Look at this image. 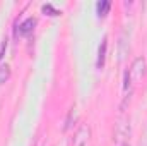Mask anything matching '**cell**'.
<instances>
[{
    "label": "cell",
    "mask_w": 147,
    "mask_h": 146,
    "mask_svg": "<svg viewBox=\"0 0 147 146\" xmlns=\"http://www.w3.org/2000/svg\"><path fill=\"white\" fill-rule=\"evenodd\" d=\"M5 48H7V40H3V41H2V45H0V60H2V57H3Z\"/></svg>",
    "instance_id": "10"
},
{
    "label": "cell",
    "mask_w": 147,
    "mask_h": 146,
    "mask_svg": "<svg viewBox=\"0 0 147 146\" xmlns=\"http://www.w3.org/2000/svg\"><path fill=\"white\" fill-rule=\"evenodd\" d=\"M123 88H125V91L130 88V71L125 72V84H123Z\"/></svg>",
    "instance_id": "9"
},
{
    "label": "cell",
    "mask_w": 147,
    "mask_h": 146,
    "mask_svg": "<svg viewBox=\"0 0 147 146\" xmlns=\"http://www.w3.org/2000/svg\"><path fill=\"white\" fill-rule=\"evenodd\" d=\"M106 48H108V40L105 38L99 45V50H98V60H96V67L98 69H103L105 65V59H106Z\"/></svg>",
    "instance_id": "4"
},
{
    "label": "cell",
    "mask_w": 147,
    "mask_h": 146,
    "mask_svg": "<svg viewBox=\"0 0 147 146\" xmlns=\"http://www.w3.org/2000/svg\"><path fill=\"white\" fill-rule=\"evenodd\" d=\"M34 26H36V21H34L33 17H28L26 21H22V23L19 24V35H21V36L31 35L33 29H34Z\"/></svg>",
    "instance_id": "3"
},
{
    "label": "cell",
    "mask_w": 147,
    "mask_h": 146,
    "mask_svg": "<svg viewBox=\"0 0 147 146\" xmlns=\"http://www.w3.org/2000/svg\"><path fill=\"white\" fill-rule=\"evenodd\" d=\"M116 132L120 136H127L130 134V120H120L116 124Z\"/></svg>",
    "instance_id": "6"
},
{
    "label": "cell",
    "mask_w": 147,
    "mask_h": 146,
    "mask_svg": "<svg viewBox=\"0 0 147 146\" xmlns=\"http://www.w3.org/2000/svg\"><path fill=\"white\" fill-rule=\"evenodd\" d=\"M43 12L46 14V16H58V10H55L50 3H46V5H43Z\"/></svg>",
    "instance_id": "8"
},
{
    "label": "cell",
    "mask_w": 147,
    "mask_h": 146,
    "mask_svg": "<svg viewBox=\"0 0 147 146\" xmlns=\"http://www.w3.org/2000/svg\"><path fill=\"white\" fill-rule=\"evenodd\" d=\"M10 79V67L9 65H0V84Z\"/></svg>",
    "instance_id": "7"
},
{
    "label": "cell",
    "mask_w": 147,
    "mask_h": 146,
    "mask_svg": "<svg viewBox=\"0 0 147 146\" xmlns=\"http://www.w3.org/2000/svg\"><path fill=\"white\" fill-rule=\"evenodd\" d=\"M123 146H128V145H123Z\"/></svg>",
    "instance_id": "11"
},
{
    "label": "cell",
    "mask_w": 147,
    "mask_h": 146,
    "mask_svg": "<svg viewBox=\"0 0 147 146\" xmlns=\"http://www.w3.org/2000/svg\"><path fill=\"white\" fill-rule=\"evenodd\" d=\"M89 138H91V129H89L87 126H82V127L75 132V136H74L72 146H87Z\"/></svg>",
    "instance_id": "1"
},
{
    "label": "cell",
    "mask_w": 147,
    "mask_h": 146,
    "mask_svg": "<svg viewBox=\"0 0 147 146\" xmlns=\"http://www.w3.org/2000/svg\"><path fill=\"white\" fill-rule=\"evenodd\" d=\"M110 7H111L110 0H101V2H98V5H96V9H98V16H99V17H105V16L110 12Z\"/></svg>",
    "instance_id": "5"
},
{
    "label": "cell",
    "mask_w": 147,
    "mask_h": 146,
    "mask_svg": "<svg viewBox=\"0 0 147 146\" xmlns=\"http://www.w3.org/2000/svg\"><path fill=\"white\" fill-rule=\"evenodd\" d=\"M144 72H146V60L142 57H139V59H135V62L130 69V76H134L135 79H140L144 76Z\"/></svg>",
    "instance_id": "2"
}]
</instances>
